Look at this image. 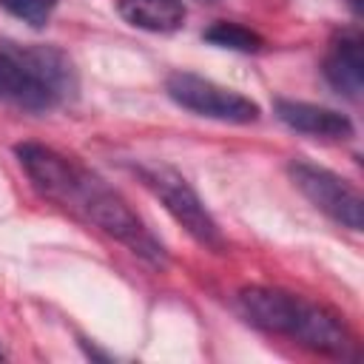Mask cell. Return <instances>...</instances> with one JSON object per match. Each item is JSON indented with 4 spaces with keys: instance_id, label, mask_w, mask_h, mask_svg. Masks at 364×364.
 Here are the masks:
<instances>
[{
    "instance_id": "1",
    "label": "cell",
    "mask_w": 364,
    "mask_h": 364,
    "mask_svg": "<svg viewBox=\"0 0 364 364\" xmlns=\"http://www.w3.org/2000/svg\"><path fill=\"white\" fill-rule=\"evenodd\" d=\"M14 151L31 185L46 199L57 202L60 208L114 236L148 264L162 267L168 262L159 239L142 225V219L128 208V202L114 188H108L97 173L40 142H23Z\"/></svg>"
},
{
    "instance_id": "2",
    "label": "cell",
    "mask_w": 364,
    "mask_h": 364,
    "mask_svg": "<svg viewBox=\"0 0 364 364\" xmlns=\"http://www.w3.org/2000/svg\"><path fill=\"white\" fill-rule=\"evenodd\" d=\"M239 304L256 327L287 336L316 353L344 355L350 347V336L338 316L296 293L279 287H245L239 293Z\"/></svg>"
},
{
    "instance_id": "3",
    "label": "cell",
    "mask_w": 364,
    "mask_h": 364,
    "mask_svg": "<svg viewBox=\"0 0 364 364\" xmlns=\"http://www.w3.org/2000/svg\"><path fill=\"white\" fill-rule=\"evenodd\" d=\"M142 182L154 191V196L165 205V210L205 247L210 250H222L225 247V236L219 230V225L213 222V216L208 213V208L202 205V199L196 196V191L185 182V176H179L173 168L168 165H139L136 168Z\"/></svg>"
},
{
    "instance_id": "4",
    "label": "cell",
    "mask_w": 364,
    "mask_h": 364,
    "mask_svg": "<svg viewBox=\"0 0 364 364\" xmlns=\"http://www.w3.org/2000/svg\"><path fill=\"white\" fill-rule=\"evenodd\" d=\"M165 91L176 105H182L185 111H191L196 117L236 122V125H247V122L259 119V105L253 100H247L245 94L233 91V88H225L208 77L191 74V71L168 74Z\"/></svg>"
},
{
    "instance_id": "5",
    "label": "cell",
    "mask_w": 364,
    "mask_h": 364,
    "mask_svg": "<svg viewBox=\"0 0 364 364\" xmlns=\"http://www.w3.org/2000/svg\"><path fill=\"white\" fill-rule=\"evenodd\" d=\"M287 173H290L293 185L310 199V205L318 208L321 213H327L333 222H338L350 230L364 228V199L347 179H341L338 173H333L327 168L301 162V159L290 162Z\"/></svg>"
},
{
    "instance_id": "6",
    "label": "cell",
    "mask_w": 364,
    "mask_h": 364,
    "mask_svg": "<svg viewBox=\"0 0 364 364\" xmlns=\"http://www.w3.org/2000/svg\"><path fill=\"white\" fill-rule=\"evenodd\" d=\"M0 100L26 108V111H48L60 102V94L11 48H0Z\"/></svg>"
},
{
    "instance_id": "7",
    "label": "cell",
    "mask_w": 364,
    "mask_h": 364,
    "mask_svg": "<svg viewBox=\"0 0 364 364\" xmlns=\"http://www.w3.org/2000/svg\"><path fill=\"white\" fill-rule=\"evenodd\" d=\"M276 117L299 131V134H310V136H327V139H347L353 136V122L347 114L316 105V102H301V100H276Z\"/></svg>"
},
{
    "instance_id": "8",
    "label": "cell",
    "mask_w": 364,
    "mask_h": 364,
    "mask_svg": "<svg viewBox=\"0 0 364 364\" xmlns=\"http://www.w3.org/2000/svg\"><path fill=\"white\" fill-rule=\"evenodd\" d=\"M324 77L347 100H358L361 97V88H364V57H361L358 31H344L330 43V51L324 57Z\"/></svg>"
},
{
    "instance_id": "9",
    "label": "cell",
    "mask_w": 364,
    "mask_h": 364,
    "mask_svg": "<svg viewBox=\"0 0 364 364\" xmlns=\"http://www.w3.org/2000/svg\"><path fill=\"white\" fill-rule=\"evenodd\" d=\"M119 14L136 28L168 34L182 28L188 11L182 0H119Z\"/></svg>"
},
{
    "instance_id": "10",
    "label": "cell",
    "mask_w": 364,
    "mask_h": 364,
    "mask_svg": "<svg viewBox=\"0 0 364 364\" xmlns=\"http://www.w3.org/2000/svg\"><path fill=\"white\" fill-rule=\"evenodd\" d=\"M202 37H205L210 46H216V48H230V51H245V54L259 51V48L264 46V40H262L256 31H250V28L242 26V23H230V20L213 23L210 28H205Z\"/></svg>"
},
{
    "instance_id": "11",
    "label": "cell",
    "mask_w": 364,
    "mask_h": 364,
    "mask_svg": "<svg viewBox=\"0 0 364 364\" xmlns=\"http://www.w3.org/2000/svg\"><path fill=\"white\" fill-rule=\"evenodd\" d=\"M54 6H57V0H0V9H6L11 17L28 23L34 28L48 23Z\"/></svg>"
},
{
    "instance_id": "12",
    "label": "cell",
    "mask_w": 364,
    "mask_h": 364,
    "mask_svg": "<svg viewBox=\"0 0 364 364\" xmlns=\"http://www.w3.org/2000/svg\"><path fill=\"white\" fill-rule=\"evenodd\" d=\"M3 358H6V355H3V350H0V361H3Z\"/></svg>"
}]
</instances>
